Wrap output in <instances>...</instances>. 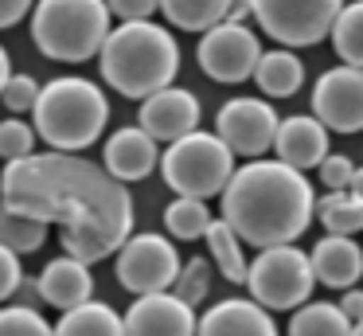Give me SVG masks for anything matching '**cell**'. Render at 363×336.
<instances>
[{"instance_id": "8d00e7d4", "label": "cell", "mask_w": 363, "mask_h": 336, "mask_svg": "<svg viewBox=\"0 0 363 336\" xmlns=\"http://www.w3.org/2000/svg\"><path fill=\"white\" fill-rule=\"evenodd\" d=\"M28 12H32V4H28V0H0V28L20 23Z\"/></svg>"}, {"instance_id": "d4e9b609", "label": "cell", "mask_w": 363, "mask_h": 336, "mask_svg": "<svg viewBox=\"0 0 363 336\" xmlns=\"http://www.w3.org/2000/svg\"><path fill=\"white\" fill-rule=\"evenodd\" d=\"M227 0H164L160 12L172 28H184V31H211L215 23L227 20Z\"/></svg>"}, {"instance_id": "1f68e13d", "label": "cell", "mask_w": 363, "mask_h": 336, "mask_svg": "<svg viewBox=\"0 0 363 336\" xmlns=\"http://www.w3.org/2000/svg\"><path fill=\"white\" fill-rule=\"evenodd\" d=\"M35 98H40V82L32 75H12L0 90V102L12 109V114H24V109H35Z\"/></svg>"}, {"instance_id": "f35d334b", "label": "cell", "mask_w": 363, "mask_h": 336, "mask_svg": "<svg viewBox=\"0 0 363 336\" xmlns=\"http://www.w3.org/2000/svg\"><path fill=\"white\" fill-rule=\"evenodd\" d=\"M12 78V63H9V51L0 47V90H4V82Z\"/></svg>"}, {"instance_id": "e575fe53", "label": "cell", "mask_w": 363, "mask_h": 336, "mask_svg": "<svg viewBox=\"0 0 363 336\" xmlns=\"http://www.w3.org/2000/svg\"><path fill=\"white\" fill-rule=\"evenodd\" d=\"M20 278H24V270H20V254H12L9 246H0V301H9V297L16 293Z\"/></svg>"}, {"instance_id": "9c48e42d", "label": "cell", "mask_w": 363, "mask_h": 336, "mask_svg": "<svg viewBox=\"0 0 363 336\" xmlns=\"http://www.w3.org/2000/svg\"><path fill=\"white\" fill-rule=\"evenodd\" d=\"M113 273H118L121 289L137 297L168 293L180 273V254L164 234H129V242L118 250Z\"/></svg>"}, {"instance_id": "8992f818", "label": "cell", "mask_w": 363, "mask_h": 336, "mask_svg": "<svg viewBox=\"0 0 363 336\" xmlns=\"http://www.w3.org/2000/svg\"><path fill=\"white\" fill-rule=\"evenodd\" d=\"M160 176L180 200H211L223 195V188L235 176V156L215 133L196 129L188 137L172 141L160 156Z\"/></svg>"}, {"instance_id": "74e56055", "label": "cell", "mask_w": 363, "mask_h": 336, "mask_svg": "<svg viewBox=\"0 0 363 336\" xmlns=\"http://www.w3.org/2000/svg\"><path fill=\"white\" fill-rule=\"evenodd\" d=\"M340 313H344L352 325H359L363 320V289H344V297H340Z\"/></svg>"}, {"instance_id": "5b68a950", "label": "cell", "mask_w": 363, "mask_h": 336, "mask_svg": "<svg viewBox=\"0 0 363 336\" xmlns=\"http://www.w3.org/2000/svg\"><path fill=\"white\" fill-rule=\"evenodd\" d=\"M110 12L102 0H43L32 8V39L48 59L86 63L102 55Z\"/></svg>"}, {"instance_id": "9a60e30c", "label": "cell", "mask_w": 363, "mask_h": 336, "mask_svg": "<svg viewBox=\"0 0 363 336\" xmlns=\"http://www.w3.org/2000/svg\"><path fill=\"white\" fill-rule=\"evenodd\" d=\"M274 153H277V161L293 172L320 168V161L328 156V129H324L313 114H293L277 125Z\"/></svg>"}, {"instance_id": "d590c367", "label": "cell", "mask_w": 363, "mask_h": 336, "mask_svg": "<svg viewBox=\"0 0 363 336\" xmlns=\"http://www.w3.org/2000/svg\"><path fill=\"white\" fill-rule=\"evenodd\" d=\"M12 297H16V305H24V309H40V301H43V297H40V278H28V273H24Z\"/></svg>"}, {"instance_id": "4fadbf2b", "label": "cell", "mask_w": 363, "mask_h": 336, "mask_svg": "<svg viewBox=\"0 0 363 336\" xmlns=\"http://www.w3.org/2000/svg\"><path fill=\"white\" fill-rule=\"evenodd\" d=\"M199 98L184 86H168L157 90L152 98L141 102V114H137V129H145L152 141H180L188 133L199 129Z\"/></svg>"}, {"instance_id": "83f0119b", "label": "cell", "mask_w": 363, "mask_h": 336, "mask_svg": "<svg viewBox=\"0 0 363 336\" xmlns=\"http://www.w3.org/2000/svg\"><path fill=\"white\" fill-rule=\"evenodd\" d=\"M211 219L215 215H211V207H207L203 200H180V195H176V200L164 207L168 234H172V239H184V242L203 239L207 227H211Z\"/></svg>"}, {"instance_id": "603a6c76", "label": "cell", "mask_w": 363, "mask_h": 336, "mask_svg": "<svg viewBox=\"0 0 363 336\" xmlns=\"http://www.w3.org/2000/svg\"><path fill=\"white\" fill-rule=\"evenodd\" d=\"M289 336H352V320L332 301H305L289 317Z\"/></svg>"}, {"instance_id": "484cf974", "label": "cell", "mask_w": 363, "mask_h": 336, "mask_svg": "<svg viewBox=\"0 0 363 336\" xmlns=\"http://www.w3.org/2000/svg\"><path fill=\"white\" fill-rule=\"evenodd\" d=\"M328 36H332V47H336L340 63L363 70V0H355V4H340L336 23H332Z\"/></svg>"}, {"instance_id": "30bf717a", "label": "cell", "mask_w": 363, "mask_h": 336, "mask_svg": "<svg viewBox=\"0 0 363 336\" xmlns=\"http://www.w3.org/2000/svg\"><path fill=\"white\" fill-rule=\"evenodd\" d=\"M196 59L203 67V75L215 78V82H246V78H254V67L262 59V43L250 31V23L223 20L199 36Z\"/></svg>"}, {"instance_id": "4dcf8cb0", "label": "cell", "mask_w": 363, "mask_h": 336, "mask_svg": "<svg viewBox=\"0 0 363 336\" xmlns=\"http://www.w3.org/2000/svg\"><path fill=\"white\" fill-rule=\"evenodd\" d=\"M35 153V129L24 125L20 117H9L0 121V156L4 161H20V156H32Z\"/></svg>"}, {"instance_id": "7a4b0ae2", "label": "cell", "mask_w": 363, "mask_h": 336, "mask_svg": "<svg viewBox=\"0 0 363 336\" xmlns=\"http://www.w3.org/2000/svg\"><path fill=\"white\" fill-rule=\"evenodd\" d=\"M313 207L308 176L281 161H246L223 188V223L258 250L293 246L313 223Z\"/></svg>"}, {"instance_id": "7402d4cb", "label": "cell", "mask_w": 363, "mask_h": 336, "mask_svg": "<svg viewBox=\"0 0 363 336\" xmlns=\"http://www.w3.org/2000/svg\"><path fill=\"white\" fill-rule=\"evenodd\" d=\"M207 254H211V266H219V273L235 286H246V273H250V258L242 254V239L230 231L223 219H211L207 227Z\"/></svg>"}, {"instance_id": "ffe728a7", "label": "cell", "mask_w": 363, "mask_h": 336, "mask_svg": "<svg viewBox=\"0 0 363 336\" xmlns=\"http://www.w3.org/2000/svg\"><path fill=\"white\" fill-rule=\"evenodd\" d=\"M254 82H258L262 94L269 98H289L305 86V63L297 59L293 51H262L258 67H254Z\"/></svg>"}, {"instance_id": "ab89813d", "label": "cell", "mask_w": 363, "mask_h": 336, "mask_svg": "<svg viewBox=\"0 0 363 336\" xmlns=\"http://www.w3.org/2000/svg\"><path fill=\"white\" fill-rule=\"evenodd\" d=\"M352 195H359L363 200V168H355V176H352V188H347Z\"/></svg>"}, {"instance_id": "ba28073f", "label": "cell", "mask_w": 363, "mask_h": 336, "mask_svg": "<svg viewBox=\"0 0 363 336\" xmlns=\"http://www.w3.org/2000/svg\"><path fill=\"white\" fill-rule=\"evenodd\" d=\"M336 0H254V20L285 47H313L336 23Z\"/></svg>"}, {"instance_id": "f546056e", "label": "cell", "mask_w": 363, "mask_h": 336, "mask_svg": "<svg viewBox=\"0 0 363 336\" xmlns=\"http://www.w3.org/2000/svg\"><path fill=\"white\" fill-rule=\"evenodd\" d=\"M0 336H55V328L40 317V309L9 305L0 309Z\"/></svg>"}, {"instance_id": "f1b7e54d", "label": "cell", "mask_w": 363, "mask_h": 336, "mask_svg": "<svg viewBox=\"0 0 363 336\" xmlns=\"http://www.w3.org/2000/svg\"><path fill=\"white\" fill-rule=\"evenodd\" d=\"M168 293L180 297L188 309H196L199 301H207V293H211V262H207V258H188V262H180V273H176Z\"/></svg>"}, {"instance_id": "2e32d148", "label": "cell", "mask_w": 363, "mask_h": 336, "mask_svg": "<svg viewBox=\"0 0 363 336\" xmlns=\"http://www.w3.org/2000/svg\"><path fill=\"white\" fill-rule=\"evenodd\" d=\"M102 168L110 172L118 184H133V180H145L152 168H157V141L149 137L145 129L137 125H125L118 129L110 141H106V153H102Z\"/></svg>"}, {"instance_id": "ac0fdd59", "label": "cell", "mask_w": 363, "mask_h": 336, "mask_svg": "<svg viewBox=\"0 0 363 336\" xmlns=\"http://www.w3.org/2000/svg\"><path fill=\"white\" fill-rule=\"evenodd\" d=\"M308 262H313V278L328 289H352L363 278V250L344 234H324L313 246Z\"/></svg>"}, {"instance_id": "5bb4252c", "label": "cell", "mask_w": 363, "mask_h": 336, "mask_svg": "<svg viewBox=\"0 0 363 336\" xmlns=\"http://www.w3.org/2000/svg\"><path fill=\"white\" fill-rule=\"evenodd\" d=\"M121 320H125V336H196L199 325L196 309H188L172 293L137 297Z\"/></svg>"}, {"instance_id": "7c38bea8", "label": "cell", "mask_w": 363, "mask_h": 336, "mask_svg": "<svg viewBox=\"0 0 363 336\" xmlns=\"http://www.w3.org/2000/svg\"><path fill=\"white\" fill-rule=\"evenodd\" d=\"M313 117L324 129L359 133L363 129V70L332 67L313 86Z\"/></svg>"}, {"instance_id": "8fae6325", "label": "cell", "mask_w": 363, "mask_h": 336, "mask_svg": "<svg viewBox=\"0 0 363 336\" xmlns=\"http://www.w3.org/2000/svg\"><path fill=\"white\" fill-rule=\"evenodd\" d=\"M277 125H281V117L266 98H230L215 114V129H219L215 137L230 148V156L258 161L266 148H274Z\"/></svg>"}, {"instance_id": "836d02e7", "label": "cell", "mask_w": 363, "mask_h": 336, "mask_svg": "<svg viewBox=\"0 0 363 336\" xmlns=\"http://www.w3.org/2000/svg\"><path fill=\"white\" fill-rule=\"evenodd\" d=\"M106 12H110V20H121V23H145L152 20L157 4L152 0H113V4H106Z\"/></svg>"}, {"instance_id": "277c9868", "label": "cell", "mask_w": 363, "mask_h": 336, "mask_svg": "<svg viewBox=\"0 0 363 336\" xmlns=\"http://www.w3.org/2000/svg\"><path fill=\"white\" fill-rule=\"evenodd\" d=\"M32 117L35 133L51 145V153H79L102 137L106 121H110V102H106L102 86H94L90 78L67 75L40 86Z\"/></svg>"}, {"instance_id": "e0dca14e", "label": "cell", "mask_w": 363, "mask_h": 336, "mask_svg": "<svg viewBox=\"0 0 363 336\" xmlns=\"http://www.w3.org/2000/svg\"><path fill=\"white\" fill-rule=\"evenodd\" d=\"M196 336H277V325L262 305L246 297H227L199 317Z\"/></svg>"}, {"instance_id": "d6986e66", "label": "cell", "mask_w": 363, "mask_h": 336, "mask_svg": "<svg viewBox=\"0 0 363 336\" xmlns=\"http://www.w3.org/2000/svg\"><path fill=\"white\" fill-rule=\"evenodd\" d=\"M94 281H90V266L74 262V258H51L48 266H43L40 273V297L48 305H55V309L71 313L79 309V305L94 301Z\"/></svg>"}, {"instance_id": "4316f807", "label": "cell", "mask_w": 363, "mask_h": 336, "mask_svg": "<svg viewBox=\"0 0 363 336\" xmlns=\"http://www.w3.org/2000/svg\"><path fill=\"white\" fill-rule=\"evenodd\" d=\"M48 242V223L24 215V211L0 207V246H9L12 254H32Z\"/></svg>"}, {"instance_id": "52a82bcc", "label": "cell", "mask_w": 363, "mask_h": 336, "mask_svg": "<svg viewBox=\"0 0 363 336\" xmlns=\"http://www.w3.org/2000/svg\"><path fill=\"white\" fill-rule=\"evenodd\" d=\"M246 286H250L254 305H262L266 313L269 309H301L313 297V286H316L313 262L297 246H266L250 262Z\"/></svg>"}, {"instance_id": "cb8c5ba5", "label": "cell", "mask_w": 363, "mask_h": 336, "mask_svg": "<svg viewBox=\"0 0 363 336\" xmlns=\"http://www.w3.org/2000/svg\"><path fill=\"white\" fill-rule=\"evenodd\" d=\"M313 215L320 219V227L328 234H344L352 239L355 231H363V200L352 192H328L316 200Z\"/></svg>"}, {"instance_id": "44dd1931", "label": "cell", "mask_w": 363, "mask_h": 336, "mask_svg": "<svg viewBox=\"0 0 363 336\" xmlns=\"http://www.w3.org/2000/svg\"><path fill=\"white\" fill-rule=\"evenodd\" d=\"M55 336H125V320L113 305L86 301L79 309L63 313V320L55 325Z\"/></svg>"}, {"instance_id": "6da1fadb", "label": "cell", "mask_w": 363, "mask_h": 336, "mask_svg": "<svg viewBox=\"0 0 363 336\" xmlns=\"http://www.w3.org/2000/svg\"><path fill=\"white\" fill-rule=\"evenodd\" d=\"M0 207L59 223L63 254L82 266L118 254L133 231V195L79 153H32L0 172Z\"/></svg>"}, {"instance_id": "3957f363", "label": "cell", "mask_w": 363, "mask_h": 336, "mask_svg": "<svg viewBox=\"0 0 363 336\" xmlns=\"http://www.w3.org/2000/svg\"><path fill=\"white\" fill-rule=\"evenodd\" d=\"M102 78L125 98H152L157 90H168L180 70V47L168 28L157 20L145 23H118L110 28L102 47Z\"/></svg>"}, {"instance_id": "d6a6232c", "label": "cell", "mask_w": 363, "mask_h": 336, "mask_svg": "<svg viewBox=\"0 0 363 336\" xmlns=\"http://www.w3.org/2000/svg\"><path fill=\"white\" fill-rule=\"evenodd\" d=\"M316 172H320V184L328 188V192H347V188H352V176H355V164L347 161L344 153H336V156L328 153Z\"/></svg>"}, {"instance_id": "60d3db41", "label": "cell", "mask_w": 363, "mask_h": 336, "mask_svg": "<svg viewBox=\"0 0 363 336\" xmlns=\"http://www.w3.org/2000/svg\"><path fill=\"white\" fill-rule=\"evenodd\" d=\"M352 336H363V320H359V325H352Z\"/></svg>"}]
</instances>
